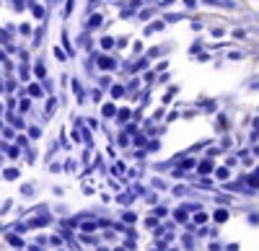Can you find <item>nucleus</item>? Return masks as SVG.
Instances as JSON below:
<instances>
[]
</instances>
